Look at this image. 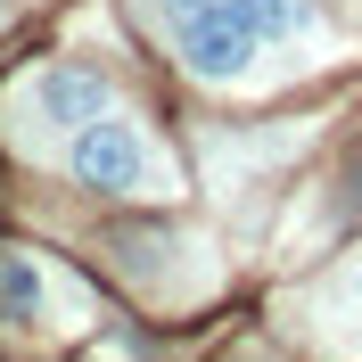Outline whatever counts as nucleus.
Segmentation results:
<instances>
[{"instance_id": "1", "label": "nucleus", "mask_w": 362, "mask_h": 362, "mask_svg": "<svg viewBox=\"0 0 362 362\" xmlns=\"http://www.w3.org/2000/svg\"><path fill=\"white\" fill-rule=\"evenodd\" d=\"M66 173L83 181V189H107V198H148V189H165L157 140L140 132L132 115H115V107H99L90 124H74V140H66Z\"/></svg>"}, {"instance_id": "2", "label": "nucleus", "mask_w": 362, "mask_h": 362, "mask_svg": "<svg viewBox=\"0 0 362 362\" xmlns=\"http://www.w3.org/2000/svg\"><path fill=\"white\" fill-rule=\"evenodd\" d=\"M255 49H264V33H255L230 0H198V8H173V58L198 83H239V74L255 66Z\"/></svg>"}, {"instance_id": "3", "label": "nucleus", "mask_w": 362, "mask_h": 362, "mask_svg": "<svg viewBox=\"0 0 362 362\" xmlns=\"http://www.w3.org/2000/svg\"><path fill=\"white\" fill-rule=\"evenodd\" d=\"M107 107V83H99V74L90 66H49L42 83H33V115H42V124H90V115Z\"/></svg>"}, {"instance_id": "4", "label": "nucleus", "mask_w": 362, "mask_h": 362, "mask_svg": "<svg viewBox=\"0 0 362 362\" xmlns=\"http://www.w3.org/2000/svg\"><path fill=\"white\" fill-rule=\"evenodd\" d=\"M49 313V280H42V264L25 247H0V321L8 329H33V321Z\"/></svg>"}, {"instance_id": "5", "label": "nucleus", "mask_w": 362, "mask_h": 362, "mask_svg": "<svg viewBox=\"0 0 362 362\" xmlns=\"http://www.w3.org/2000/svg\"><path fill=\"white\" fill-rule=\"evenodd\" d=\"M230 8H239L264 42H296V33H305V0H230Z\"/></svg>"}, {"instance_id": "6", "label": "nucleus", "mask_w": 362, "mask_h": 362, "mask_svg": "<svg viewBox=\"0 0 362 362\" xmlns=\"http://www.w3.org/2000/svg\"><path fill=\"white\" fill-rule=\"evenodd\" d=\"M354 346H362V338H354Z\"/></svg>"}]
</instances>
